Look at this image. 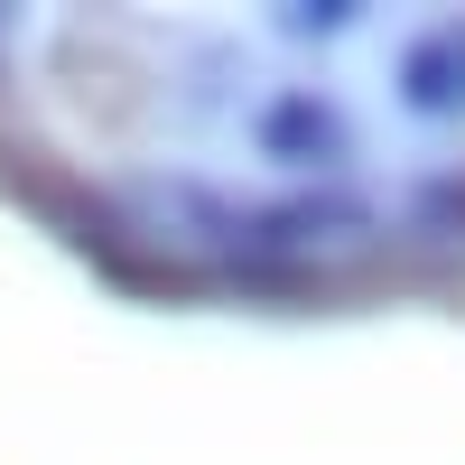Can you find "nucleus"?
<instances>
[{"label": "nucleus", "mask_w": 465, "mask_h": 465, "mask_svg": "<svg viewBox=\"0 0 465 465\" xmlns=\"http://www.w3.org/2000/svg\"><path fill=\"white\" fill-rule=\"evenodd\" d=\"M252 149L280 168H335L344 159V112L317 94V84H280L252 103Z\"/></svg>", "instance_id": "obj_1"}, {"label": "nucleus", "mask_w": 465, "mask_h": 465, "mask_svg": "<svg viewBox=\"0 0 465 465\" xmlns=\"http://www.w3.org/2000/svg\"><path fill=\"white\" fill-rule=\"evenodd\" d=\"M401 103L419 122H465V19H438L401 47Z\"/></svg>", "instance_id": "obj_2"}]
</instances>
